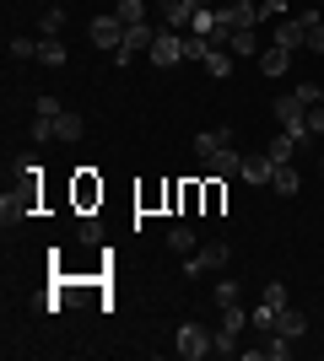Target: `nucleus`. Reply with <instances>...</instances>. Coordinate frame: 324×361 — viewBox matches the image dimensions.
I'll return each instance as SVG.
<instances>
[{
  "instance_id": "obj_1",
  "label": "nucleus",
  "mask_w": 324,
  "mask_h": 361,
  "mask_svg": "<svg viewBox=\"0 0 324 361\" xmlns=\"http://www.w3.org/2000/svg\"><path fill=\"white\" fill-rule=\"evenodd\" d=\"M195 157H200V167L211 173V178H232V173H244V157L232 151L227 130H200V135H195Z\"/></svg>"
},
{
  "instance_id": "obj_2",
  "label": "nucleus",
  "mask_w": 324,
  "mask_h": 361,
  "mask_svg": "<svg viewBox=\"0 0 324 361\" xmlns=\"http://www.w3.org/2000/svg\"><path fill=\"white\" fill-rule=\"evenodd\" d=\"M276 124L287 130V135L308 140V103H303L297 92H281V97H276Z\"/></svg>"
},
{
  "instance_id": "obj_3",
  "label": "nucleus",
  "mask_w": 324,
  "mask_h": 361,
  "mask_svg": "<svg viewBox=\"0 0 324 361\" xmlns=\"http://www.w3.org/2000/svg\"><path fill=\"white\" fill-rule=\"evenodd\" d=\"M173 350L184 361H200L216 350V329H200V324H179V340H173Z\"/></svg>"
},
{
  "instance_id": "obj_4",
  "label": "nucleus",
  "mask_w": 324,
  "mask_h": 361,
  "mask_svg": "<svg viewBox=\"0 0 324 361\" xmlns=\"http://www.w3.org/2000/svg\"><path fill=\"white\" fill-rule=\"evenodd\" d=\"M227 243H200L195 254L184 259V275H211V270H227Z\"/></svg>"
},
{
  "instance_id": "obj_5",
  "label": "nucleus",
  "mask_w": 324,
  "mask_h": 361,
  "mask_svg": "<svg viewBox=\"0 0 324 361\" xmlns=\"http://www.w3.org/2000/svg\"><path fill=\"white\" fill-rule=\"evenodd\" d=\"M308 32H313V22L308 16H281L276 22V32H270V44H281V49H308Z\"/></svg>"
},
{
  "instance_id": "obj_6",
  "label": "nucleus",
  "mask_w": 324,
  "mask_h": 361,
  "mask_svg": "<svg viewBox=\"0 0 324 361\" xmlns=\"http://www.w3.org/2000/svg\"><path fill=\"white\" fill-rule=\"evenodd\" d=\"M157 32H162V27H152V22L124 27V44L114 49V65H130V60H136V49H152V44H157Z\"/></svg>"
},
{
  "instance_id": "obj_7",
  "label": "nucleus",
  "mask_w": 324,
  "mask_h": 361,
  "mask_svg": "<svg viewBox=\"0 0 324 361\" xmlns=\"http://www.w3.org/2000/svg\"><path fill=\"white\" fill-rule=\"evenodd\" d=\"M146 54H152V65H162V71L179 65V60H184V32H179V27H162V32H157V44L146 49Z\"/></svg>"
},
{
  "instance_id": "obj_8",
  "label": "nucleus",
  "mask_w": 324,
  "mask_h": 361,
  "mask_svg": "<svg viewBox=\"0 0 324 361\" xmlns=\"http://www.w3.org/2000/svg\"><path fill=\"white\" fill-rule=\"evenodd\" d=\"M92 44L114 54V49L124 44V22H119V16H92Z\"/></svg>"
},
{
  "instance_id": "obj_9",
  "label": "nucleus",
  "mask_w": 324,
  "mask_h": 361,
  "mask_svg": "<svg viewBox=\"0 0 324 361\" xmlns=\"http://www.w3.org/2000/svg\"><path fill=\"white\" fill-rule=\"evenodd\" d=\"M200 6H205V0H162V27H179V32H184L189 22H195Z\"/></svg>"
},
{
  "instance_id": "obj_10",
  "label": "nucleus",
  "mask_w": 324,
  "mask_h": 361,
  "mask_svg": "<svg viewBox=\"0 0 324 361\" xmlns=\"http://www.w3.org/2000/svg\"><path fill=\"white\" fill-rule=\"evenodd\" d=\"M303 329H308V318H303V313L292 307V302H287V307L276 313V329H270V334H287V340H303Z\"/></svg>"
},
{
  "instance_id": "obj_11",
  "label": "nucleus",
  "mask_w": 324,
  "mask_h": 361,
  "mask_svg": "<svg viewBox=\"0 0 324 361\" xmlns=\"http://www.w3.org/2000/svg\"><path fill=\"white\" fill-rule=\"evenodd\" d=\"M238 178H248V183H260V189H265V183L276 178V162H270L265 151H260V157H244V173H238Z\"/></svg>"
},
{
  "instance_id": "obj_12",
  "label": "nucleus",
  "mask_w": 324,
  "mask_h": 361,
  "mask_svg": "<svg viewBox=\"0 0 324 361\" xmlns=\"http://www.w3.org/2000/svg\"><path fill=\"white\" fill-rule=\"evenodd\" d=\"M222 16H227V27L238 32V27H254V22H260V6H254V0H238V6H222Z\"/></svg>"
},
{
  "instance_id": "obj_13",
  "label": "nucleus",
  "mask_w": 324,
  "mask_h": 361,
  "mask_svg": "<svg viewBox=\"0 0 324 361\" xmlns=\"http://www.w3.org/2000/svg\"><path fill=\"white\" fill-rule=\"evenodd\" d=\"M227 49L238 54V60H260V54H265V49H260V38H254V27H238V32L227 38Z\"/></svg>"
},
{
  "instance_id": "obj_14",
  "label": "nucleus",
  "mask_w": 324,
  "mask_h": 361,
  "mask_svg": "<svg viewBox=\"0 0 324 361\" xmlns=\"http://www.w3.org/2000/svg\"><path fill=\"white\" fill-rule=\"evenodd\" d=\"M81 135H87V124H81V114H71V108H65L60 119H54V140H65V146H76Z\"/></svg>"
},
{
  "instance_id": "obj_15",
  "label": "nucleus",
  "mask_w": 324,
  "mask_h": 361,
  "mask_svg": "<svg viewBox=\"0 0 324 361\" xmlns=\"http://www.w3.org/2000/svg\"><path fill=\"white\" fill-rule=\"evenodd\" d=\"M260 71H265V75H287V71H292V49L270 44V49L260 54Z\"/></svg>"
},
{
  "instance_id": "obj_16",
  "label": "nucleus",
  "mask_w": 324,
  "mask_h": 361,
  "mask_svg": "<svg viewBox=\"0 0 324 361\" xmlns=\"http://www.w3.org/2000/svg\"><path fill=\"white\" fill-rule=\"evenodd\" d=\"M297 146H303V140L281 130V135H270V146H265V157H270V162L281 167V162H292V157H297Z\"/></svg>"
},
{
  "instance_id": "obj_17",
  "label": "nucleus",
  "mask_w": 324,
  "mask_h": 361,
  "mask_svg": "<svg viewBox=\"0 0 324 361\" xmlns=\"http://www.w3.org/2000/svg\"><path fill=\"white\" fill-rule=\"evenodd\" d=\"M270 189H276L281 200H292L297 189H303V178H297V167H292V162H281V167H276V178H270Z\"/></svg>"
},
{
  "instance_id": "obj_18",
  "label": "nucleus",
  "mask_w": 324,
  "mask_h": 361,
  "mask_svg": "<svg viewBox=\"0 0 324 361\" xmlns=\"http://www.w3.org/2000/svg\"><path fill=\"white\" fill-rule=\"evenodd\" d=\"M232 60H238L232 49H211V54H205V71H211L216 81H227V75H232Z\"/></svg>"
},
{
  "instance_id": "obj_19",
  "label": "nucleus",
  "mask_w": 324,
  "mask_h": 361,
  "mask_svg": "<svg viewBox=\"0 0 324 361\" xmlns=\"http://www.w3.org/2000/svg\"><path fill=\"white\" fill-rule=\"evenodd\" d=\"M22 216H28V195H6V200H0V221H6V226L22 221Z\"/></svg>"
},
{
  "instance_id": "obj_20",
  "label": "nucleus",
  "mask_w": 324,
  "mask_h": 361,
  "mask_svg": "<svg viewBox=\"0 0 324 361\" xmlns=\"http://www.w3.org/2000/svg\"><path fill=\"white\" fill-rule=\"evenodd\" d=\"M28 140H32V146H49V140H54V119L32 114V124H28Z\"/></svg>"
},
{
  "instance_id": "obj_21",
  "label": "nucleus",
  "mask_w": 324,
  "mask_h": 361,
  "mask_svg": "<svg viewBox=\"0 0 324 361\" xmlns=\"http://www.w3.org/2000/svg\"><path fill=\"white\" fill-rule=\"evenodd\" d=\"M168 248H173V254H195L200 243H195V232H189V226H173V232H168Z\"/></svg>"
},
{
  "instance_id": "obj_22",
  "label": "nucleus",
  "mask_w": 324,
  "mask_h": 361,
  "mask_svg": "<svg viewBox=\"0 0 324 361\" xmlns=\"http://www.w3.org/2000/svg\"><path fill=\"white\" fill-rule=\"evenodd\" d=\"M114 16H119L124 27H136V22H146V6H140V0H119V6H114Z\"/></svg>"
},
{
  "instance_id": "obj_23",
  "label": "nucleus",
  "mask_w": 324,
  "mask_h": 361,
  "mask_svg": "<svg viewBox=\"0 0 324 361\" xmlns=\"http://www.w3.org/2000/svg\"><path fill=\"white\" fill-rule=\"evenodd\" d=\"M211 49H216L211 38H200V32H189V38H184V60H200V65H205V54H211Z\"/></svg>"
},
{
  "instance_id": "obj_24",
  "label": "nucleus",
  "mask_w": 324,
  "mask_h": 361,
  "mask_svg": "<svg viewBox=\"0 0 324 361\" xmlns=\"http://www.w3.org/2000/svg\"><path fill=\"white\" fill-rule=\"evenodd\" d=\"M38 60L60 71V65H65V44H60V38H49V44H38Z\"/></svg>"
},
{
  "instance_id": "obj_25",
  "label": "nucleus",
  "mask_w": 324,
  "mask_h": 361,
  "mask_svg": "<svg viewBox=\"0 0 324 361\" xmlns=\"http://www.w3.org/2000/svg\"><path fill=\"white\" fill-rule=\"evenodd\" d=\"M248 324H254V329H276V307H270V302H260V307H254V313H248Z\"/></svg>"
},
{
  "instance_id": "obj_26",
  "label": "nucleus",
  "mask_w": 324,
  "mask_h": 361,
  "mask_svg": "<svg viewBox=\"0 0 324 361\" xmlns=\"http://www.w3.org/2000/svg\"><path fill=\"white\" fill-rule=\"evenodd\" d=\"M292 356V340L287 334H270V345H265V361H287Z\"/></svg>"
},
{
  "instance_id": "obj_27",
  "label": "nucleus",
  "mask_w": 324,
  "mask_h": 361,
  "mask_svg": "<svg viewBox=\"0 0 324 361\" xmlns=\"http://www.w3.org/2000/svg\"><path fill=\"white\" fill-rule=\"evenodd\" d=\"M60 27H65V6H49L44 11V38H60Z\"/></svg>"
},
{
  "instance_id": "obj_28",
  "label": "nucleus",
  "mask_w": 324,
  "mask_h": 361,
  "mask_svg": "<svg viewBox=\"0 0 324 361\" xmlns=\"http://www.w3.org/2000/svg\"><path fill=\"white\" fill-rule=\"evenodd\" d=\"M211 302H216V307H227V302H238V281H216Z\"/></svg>"
},
{
  "instance_id": "obj_29",
  "label": "nucleus",
  "mask_w": 324,
  "mask_h": 361,
  "mask_svg": "<svg viewBox=\"0 0 324 361\" xmlns=\"http://www.w3.org/2000/svg\"><path fill=\"white\" fill-rule=\"evenodd\" d=\"M11 60H38V44L32 38H11Z\"/></svg>"
},
{
  "instance_id": "obj_30",
  "label": "nucleus",
  "mask_w": 324,
  "mask_h": 361,
  "mask_svg": "<svg viewBox=\"0 0 324 361\" xmlns=\"http://www.w3.org/2000/svg\"><path fill=\"white\" fill-rule=\"evenodd\" d=\"M265 302H270V307L281 313V307H287L292 297H287V286H281V281H270V286H265Z\"/></svg>"
},
{
  "instance_id": "obj_31",
  "label": "nucleus",
  "mask_w": 324,
  "mask_h": 361,
  "mask_svg": "<svg viewBox=\"0 0 324 361\" xmlns=\"http://www.w3.org/2000/svg\"><path fill=\"white\" fill-rule=\"evenodd\" d=\"M308 22H313V32H308V49H313V54H324V22H319V11H308Z\"/></svg>"
},
{
  "instance_id": "obj_32",
  "label": "nucleus",
  "mask_w": 324,
  "mask_h": 361,
  "mask_svg": "<svg viewBox=\"0 0 324 361\" xmlns=\"http://www.w3.org/2000/svg\"><path fill=\"white\" fill-rule=\"evenodd\" d=\"M308 135H324V103L308 108Z\"/></svg>"
},
{
  "instance_id": "obj_33",
  "label": "nucleus",
  "mask_w": 324,
  "mask_h": 361,
  "mask_svg": "<svg viewBox=\"0 0 324 361\" xmlns=\"http://www.w3.org/2000/svg\"><path fill=\"white\" fill-rule=\"evenodd\" d=\"M38 114H44V119H60L65 108H60V103H54V97H38Z\"/></svg>"
},
{
  "instance_id": "obj_34",
  "label": "nucleus",
  "mask_w": 324,
  "mask_h": 361,
  "mask_svg": "<svg viewBox=\"0 0 324 361\" xmlns=\"http://www.w3.org/2000/svg\"><path fill=\"white\" fill-rule=\"evenodd\" d=\"M216 6H238V0H216Z\"/></svg>"
},
{
  "instance_id": "obj_35",
  "label": "nucleus",
  "mask_w": 324,
  "mask_h": 361,
  "mask_svg": "<svg viewBox=\"0 0 324 361\" xmlns=\"http://www.w3.org/2000/svg\"><path fill=\"white\" fill-rule=\"evenodd\" d=\"M319 103H324V92H319Z\"/></svg>"
},
{
  "instance_id": "obj_36",
  "label": "nucleus",
  "mask_w": 324,
  "mask_h": 361,
  "mask_svg": "<svg viewBox=\"0 0 324 361\" xmlns=\"http://www.w3.org/2000/svg\"><path fill=\"white\" fill-rule=\"evenodd\" d=\"M319 173H324V162H319Z\"/></svg>"
}]
</instances>
